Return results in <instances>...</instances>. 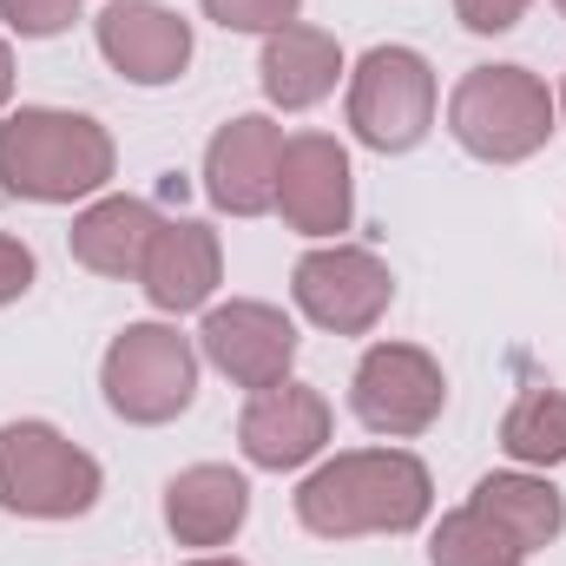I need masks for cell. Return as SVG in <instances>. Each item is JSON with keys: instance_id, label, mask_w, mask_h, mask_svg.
Instances as JSON below:
<instances>
[{"instance_id": "6da1fadb", "label": "cell", "mask_w": 566, "mask_h": 566, "mask_svg": "<svg viewBox=\"0 0 566 566\" xmlns=\"http://www.w3.org/2000/svg\"><path fill=\"white\" fill-rule=\"evenodd\" d=\"M434 514V474L409 448H349L303 474L296 521L316 541H363V534H416Z\"/></svg>"}, {"instance_id": "7a4b0ae2", "label": "cell", "mask_w": 566, "mask_h": 566, "mask_svg": "<svg viewBox=\"0 0 566 566\" xmlns=\"http://www.w3.org/2000/svg\"><path fill=\"white\" fill-rule=\"evenodd\" d=\"M113 133L93 113L20 106L0 119V191L27 205H93L113 185Z\"/></svg>"}, {"instance_id": "3957f363", "label": "cell", "mask_w": 566, "mask_h": 566, "mask_svg": "<svg viewBox=\"0 0 566 566\" xmlns=\"http://www.w3.org/2000/svg\"><path fill=\"white\" fill-rule=\"evenodd\" d=\"M448 133L481 165H521L560 133V106L527 66H474L448 93Z\"/></svg>"}, {"instance_id": "277c9868", "label": "cell", "mask_w": 566, "mask_h": 566, "mask_svg": "<svg viewBox=\"0 0 566 566\" xmlns=\"http://www.w3.org/2000/svg\"><path fill=\"white\" fill-rule=\"evenodd\" d=\"M99 461L66 441L53 422H7L0 428V514L20 521H80L99 507Z\"/></svg>"}, {"instance_id": "5b68a950", "label": "cell", "mask_w": 566, "mask_h": 566, "mask_svg": "<svg viewBox=\"0 0 566 566\" xmlns=\"http://www.w3.org/2000/svg\"><path fill=\"white\" fill-rule=\"evenodd\" d=\"M99 389H106V409L119 422L165 428L198 396V349L171 323H126L99 363Z\"/></svg>"}, {"instance_id": "8992f818", "label": "cell", "mask_w": 566, "mask_h": 566, "mask_svg": "<svg viewBox=\"0 0 566 566\" xmlns=\"http://www.w3.org/2000/svg\"><path fill=\"white\" fill-rule=\"evenodd\" d=\"M434 106L441 86L416 46H369L349 73V133L382 158L416 151L434 126Z\"/></svg>"}, {"instance_id": "52a82bcc", "label": "cell", "mask_w": 566, "mask_h": 566, "mask_svg": "<svg viewBox=\"0 0 566 566\" xmlns=\"http://www.w3.org/2000/svg\"><path fill=\"white\" fill-rule=\"evenodd\" d=\"M290 296H296V310L316 329H329V336H369L389 316V303H396V277L363 244H316V251L296 258Z\"/></svg>"}, {"instance_id": "ba28073f", "label": "cell", "mask_w": 566, "mask_h": 566, "mask_svg": "<svg viewBox=\"0 0 566 566\" xmlns=\"http://www.w3.org/2000/svg\"><path fill=\"white\" fill-rule=\"evenodd\" d=\"M349 409L369 434L409 441V434L441 422L448 376H441V363L422 343H376V349H363V363L349 376Z\"/></svg>"}, {"instance_id": "9c48e42d", "label": "cell", "mask_w": 566, "mask_h": 566, "mask_svg": "<svg viewBox=\"0 0 566 566\" xmlns=\"http://www.w3.org/2000/svg\"><path fill=\"white\" fill-rule=\"evenodd\" d=\"M277 218L296 238L336 244L356 218V171L349 151L329 133H290L277 165Z\"/></svg>"}, {"instance_id": "30bf717a", "label": "cell", "mask_w": 566, "mask_h": 566, "mask_svg": "<svg viewBox=\"0 0 566 566\" xmlns=\"http://www.w3.org/2000/svg\"><path fill=\"white\" fill-rule=\"evenodd\" d=\"M198 349L218 376H231L238 389H277L290 382V363H296V323L283 316L277 303H258V296H231L218 310H205V329H198Z\"/></svg>"}, {"instance_id": "8fae6325", "label": "cell", "mask_w": 566, "mask_h": 566, "mask_svg": "<svg viewBox=\"0 0 566 566\" xmlns=\"http://www.w3.org/2000/svg\"><path fill=\"white\" fill-rule=\"evenodd\" d=\"M277 165L283 126L271 113H238L205 145V198L224 218H264V211H277Z\"/></svg>"}, {"instance_id": "7c38bea8", "label": "cell", "mask_w": 566, "mask_h": 566, "mask_svg": "<svg viewBox=\"0 0 566 566\" xmlns=\"http://www.w3.org/2000/svg\"><path fill=\"white\" fill-rule=\"evenodd\" d=\"M93 33H99L106 66L133 86H171L191 66V20L158 0H113L93 20Z\"/></svg>"}, {"instance_id": "4fadbf2b", "label": "cell", "mask_w": 566, "mask_h": 566, "mask_svg": "<svg viewBox=\"0 0 566 566\" xmlns=\"http://www.w3.org/2000/svg\"><path fill=\"white\" fill-rule=\"evenodd\" d=\"M238 448L251 468L264 474H290V468H310L323 448H329V402L310 389V382H277V389H258L238 416Z\"/></svg>"}, {"instance_id": "5bb4252c", "label": "cell", "mask_w": 566, "mask_h": 566, "mask_svg": "<svg viewBox=\"0 0 566 566\" xmlns=\"http://www.w3.org/2000/svg\"><path fill=\"white\" fill-rule=\"evenodd\" d=\"M218 283H224V244H218L211 224L165 218L151 231V251H145V264H139V290H145L151 310H165V316L205 310Z\"/></svg>"}, {"instance_id": "9a60e30c", "label": "cell", "mask_w": 566, "mask_h": 566, "mask_svg": "<svg viewBox=\"0 0 566 566\" xmlns=\"http://www.w3.org/2000/svg\"><path fill=\"white\" fill-rule=\"evenodd\" d=\"M251 521V481L224 461H198L165 488V527L178 547H231Z\"/></svg>"}, {"instance_id": "2e32d148", "label": "cell", "mask_w": 566, "mask_h": 566, "mask_svg": "<svg viewBox=\"0 0 566 566\" xmlns=\"http://www.w3.org/2000/svg\"><path fill=\"white\" fill-rule=\"evenodd\" d=\"M258 80H264V99H271L277 113H310V106H323V99L336 93V80H343V46H336V33L290 20V27H277V33L264 40Z\"/></svg>"}, {"instance_id": "e0dca14e", "label": "cell", "mask_w": 566, "mask_h": 566, "mask_svg": "<svg viewBox=\"0 0 566 566\" xmlns=\"http://www.w3.org/2000/svg\"><path fill=\"white\" fill-rule=\"evenodd\" d=\"M158 224H165V218H158L145 198L106 191V198H93V205L73 218V231H66L73 264L93 271V277H139V264H145V251H151V231H158Z\"/></svg>"}, {"instance_id": "ac0fdd59", "label": "cell", "mask_w": 566, "mask_h": 566, "mask_svg": "<svg viewBox=\"0 0 566 566\" xmlns=\"http://www.w3.org/2000/svg\"><path fill=\"white\" fill-rule=\"evenodd\" d=\"M521 554H541V547H554L566 534V494L547 481V474H481L474 481V494H468Z\"/></svg>"}, {"instance_id": "d6986e66", "label": "cell", "mask_w": 566, "mask_h": 566, "mask_svg": "<svg viewBox=\"0 0 566 566\" xmlns=\"http://www.w3.org/2000/svg\"><path fill=\"white\" fill-rule=\"evenodd\" d=\"M501 448L521 468H560L566 461V389H527L501 416Z\"/></svg>"}, {"instance_id": "ffe728a7", "label": "cell", "mask_w": 566, "mask_h": 566, "mask_svg": "<svg viewBox=\"0 0 566 566\" xmlns=\"http://www.w3.org/2000/svg\"><path fill=\"white\" fill-rule=\"evenodd\" d=\"M534 554H521L474 501L441 514V527L428 534V566H527Z\"/></svg>"}, {"instance_id": "44dd1931", "label": "cell", "mask_w": 566, "mask_h": 566, "mask_svg": "<svg viewBox=\"0 0 566 566\" xmlns=\"http://www.w3.org/2000/svg\"><path fill=\"white\" fill-rule=\"evenodd\" d=\"M303 13V0H205V20H218L224 33H277Z\"/></svg>"}, {"instance_id": "7402d4cb", "label": "cell", "mask_w": 566, "mask_h": 566, "mask_svg": "<svg viewBox=\"0 0 566 566\" xmlns=\"http://www.w3.org/2000/svg\"><path fill=\"white\" fill-rule=\"evenodd\" d=\"M0 20L20 40H53L80 20V0H0Z\"/></svg>"}, {"instance_id": "603a6c76", "label": "cell", "mask_w": 566, "mask_h": 566, "mask_svg": "<svg viewBox=\"0 0 566 566\" xmlns=\"http://www.w3.org/2000/svg\"><path fill=\"white\" fill-rule=\"evenodd\" d=\"M527 7H534V0H454V20H461L468 33H488V40H494V33H514V27L527 20Z\"/></svg>"}, {"instance_id": "cb8c5ba5", "label": "cell", "mask_w": 566, "mask_h": 566, "mask_svg": "<svg viewBox=\"0 0 566 566\" xmlns=\"http://www.w3.org/2000/svg\"><path fill=\"white\" fill-rule=\"evenodd\" d=\"M33 277H40L33 251H27L20 238H7V231H0V310H7V303H20V296L33 290Z\"/></svg>"}, {"instance_id": "d4e9b609", "label": "cell", "mask_w": 566, "mask_h": 566, "mask_svg": "<svg viewBox=\"0 0 566 566\" xmlns=\"http://www.w3.org/2000/svg\"><path fill=\"white\" fill-rule=\"evenodd\" d=\"M7 99H13V46L0 40V113H7Z\"/></svg>"}, {"instance_id": "484cf974", "label": "cell", "mask_w": 566, "mask_h": 566, "mask_svg": "<svg viewBox=\"0 0 566 566\" xmlns=\"http://www.w3.org/2000/svg\"><path fill=\"white\" fill-rule=\"evenodd\" d=\"M191 566H244V560H231V554H198Z\"/></svg>"}, {"instance_id": "4316f807", "label": "cell", "mask_w": 566, "mask_h": 566, "mask_svg": "<svg viewBox=\"0 0 566 566\" xmlns=\"http://www.w3.org/2000/svg\"><path fill=\"white\" fill-rule=\"evenodd\" d=\"M560 119H566V86H560Z\"/></svg>"}, {"instance_id": "83f0119b", "label": "cell", "mask_w": 566, "mask_h": 566, "mask_svg": "<svg viewBox=\"0 0 566 566\" xmlns=\"http://www.w3.org/2000/svg\"><path fill=\"white\" fill-rule=\"evenodd\" d=\"M554 7H560V20H566V0H554Z\"/></svg>"}]
</instances>
